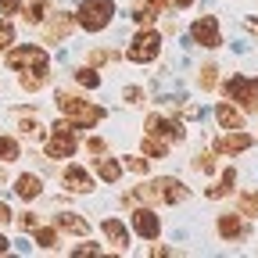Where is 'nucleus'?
<instances>
[{
  "label": "nucleus",
  "instance_id": "2",
  "mask_svg": "<svg viewBox=\"0 0 258 258\" xmlns=\"http://www.w3.org/2000/svg\"><path fill=\"white\" fill-rule=\"evenodd\" d=\"M57 111L69 118L76 129H90V125H97V122H104V108L101 104H93V101H83V97H76V93H57Z\"/></svg>",
  "mask_w": 258,
  "mask_h": 258
},
{
  "label": "nucleus",
  "instance_id": "16",
  "mask_svg": "<svg viewBox=\"0 0 258 258\" xmlns=\"http://www.w3.org/2000/svg\"><path fill=\"white\" fill-rule=\"evenodd\" d=\"M101 230H104V240L122 254V251H129V237H133V233H129V226L122 222V219H104L101 222Z\"/></svg>",
  "mask_w": 258,
  "mask_h": 258
},
{
  "label": "nucleus",
  "instance_id": "25",
  "mask_svg": "<svg viewBox=\"0 0 258 258\" xmlns=\"http://www.w3.org/2000/svg\"><path fill=\"white\" fill-rule=\"evenodd\" d=\"M198 86H201V93H212L219 86V64L215 61H205L198 69Z\"/></svg>",
  "mask_w": 258,
  "mask_h": 258
},
{
  "label": "nucleus",
  "instance_id": "21",
  "mask_svg": "<svg viewBox=\"0 0 258 258\" xmlns=\"http://www.w3.org/2000/svg\"><path fill=\"white\" fill-rule=\"evenodd\" d=\"M18 129H22V137H29V140H40L43 137V122H40V115L36 111H18Z\"/></svg>",
  "mask_w": 258,
  "mask_h": 258
},
{
  "label": "nucleus",
  "instance_id": "34",
  "mask_svg": "<svg viewBox=\"0 0 258 258\" xmlns=\"http://www.w3.org/2000/svg\"><path fill=\"white\" fill-rule=\"evenodd\" d=\"M219 186H222L226 194H233V190H237V169H233V165H226V169L219 172Z\"/></svg>",
  "mask_w": 258,
  "mask_h": 258
},
{
  "label": "nucleus",
  "instance_id": "41",
  "mask_svg": "<svg viewBox=\"0 0 258 258\" xmlns=\"http://www.w3.org/2000/svg\"><path fill=\"white\" fill-rule=\"evenodd\" d=\"M11 219H15V215H11V208H8V205H4V201H0V226H8V222H11Z\"/></svg>",
  "mask_w": 258,
  "mask_h": 258
},
{
  "label": "nucleus",
  "instance_id": "20",
  "mask_svg": "<svg viewBox=\"0 0 258 258\" xmlns=\"http://www.w3.org/2000/svg\"><path fill=\"white\" fill-rule=\"evenodd\" d=\"M169 147H172V144H165L161 137H151V133H144V140H140V154H144V158H151V161L169 158Z\"/></svg>",
  "mask_w": 258,
  "mask_h": 258
},
{
  "label": "nucleus",
  "instance_id": "36",
  "mask_svg": "<svg viewBox=\"0 0 258 258\" xmlns=\"http://www.w3.org/2000/svg\"><path fill=\"white\" fill-rule=\"evenodd\" d=\"M18 226H22L25 233L36 230V226H40V215H36V212H22V215H18Z\"/></svg>",
  "mask_w": 258,
  "mask_h": 258
},
{
  "label": "nucleus",
  "instance_id": "7",
  "mask_svg": "<svg viewBox=\"0 0 258 258\" xmlns=\"http://www.w3.org/2000/svg\"><path fill=\"white\" fill-rule=\"evenodd\" d=\"M111 22H115V0H83V4H79V15H76L79 29L104 32Z\"/></svg>",
  "mask_w": 258,
  "mask_h": 258
},
{
  "label": "nucleus",
  "instance_id": "39",
  "mask_svg": "<svg viewBox=\"0 0 258 258\" xmlns=\"http://www.w3.org/2000/svg\"><path fill=\"white\" fill-rule=\"evenodd\" d=\"M198 0H169V11H190Z\"/></svg>",
  "mask_w": 258,
  "mask_h": 258
},
{
  "label": "nucleus",
  "instance_id": "9",
  "mask_svg": "<svg viewBox=\"0 0 258 258\" xmlns=\"http://www.w3.org/2000/svg\"><path fill=\"white\" fill-rule=\"evenodd\" d=\"M186 36L198 43L201 50H219V47L226 43V40H222V22H219V15H201V18H194Z\"/></svg>",
  "mask_w": 258,
  "mask_h": 258
},
{
  "label": "nucleus",
  "instance_id": "43",
  "mask_svg": "<svg viewBox=\"0 0 258 258\" xmlns=\"http://www.w3.org/2000/svg\"><path fill=\"white\" fill-rule=\"evenodd\" d=\"M151 254L154 258H165V254H172V247H151Z\"/></svg>",
  "mask_w": 258,
  "mask_h": 258
},
{
  "label": "nucleus",
  "instance_id": "5",
  "mask_svg": "<svg viewBox=\"0 0 258 258\" xmlns=\"http://www.w3.org/2000/svg\"><path fill=\"white\" fill-rule=\"evenodd\" d=\"M47 158L50 161H64V158H72L79 151V129L69 122V118H61L50 125V133H47V144H43Z\"/></svg>",
  "mask_w": 258,
  "mask_h": 258
},
{
  "label": "nucleus",
  "instance_id": "4",
  "mask_svg": "<svg viewBox=\"0 0 258 258\" xmlns=\"http://www.w3.org/2000/svg\"><path fill=\"white\" fill-rule=\"evenodd\" d=\"M161 47L165 43H161V32L154 25H137L133 40H129V47H125V57L133 64H154L161 57Z\"/></svg>",
  "mask_w": 258,
  "mask_h": 258
},
{
  "label": "nucleus",
  "instance_id": "12",
  "mask_svg": "<svg viewBox=\"0 0 258 258\" xmlns=\"http://www.w3.org/2000/svg\"><path fill=\"white\" fill-rule=\"evenodd\" d=\"M144 133L161 137L165 144H183V140H186V125H183V118H169V115H147V122H144Z\"/></svg>",
  "mask_w": 258,
  "mask_h": 258
},
{
  "label": "nucleus",
  "instance_id": "18",
  "mask_svg": "<svg viewBox=\"0 0 258 258\" xmlns=\"http://www.w3.org/2000/svg\"><path fill=\"white\" fill-rule=\"evenodd\" d=\"M54 226L64 230V233H76V237H90V222L79 212H57L54 215Z\"/></svg>",
  "mask_w": 258,
  "mask_h": 258
},
{
  "label": "nucleus",
  "instance_id": "17",
  "mask_svg": "<svg viewBox=\"0 0 258 258\" xmlns=\"http://www.w3.org/2000/svg\"><path fill=\"white\" fill-rule=\"evenodd\" d=\"M15 194H18L22 201H36V198H43V179L36 172H22L15 179Z\"/></svg>",
  "mask_w": 258,
  "mask_h": 258
},
{
  "label": "nucleus",
  "instance_id": "45",
  "mask_svg": "<svg viewBox=\"0 0 258 258\" xmlns=\"http://www.w3.org/2000/svg\"><path fill=\"white\" fill-rule=\"evenodd\" d=\"M0 179H4V172H0Z\"/></svg>",
  "mask_w": 258,
  "mask_h": 258
},
{
  "label": "nucleus",
  "instance_id": "8",
  "mask_svg": "<svg viewBox=\"0 0 258 258\" xmlns=\"http://www.w3.org/2000/svg\"><path fill=\"white\" fill-rule=\"evenodd\" d=\"M215 233H219L222 244H244V240H251V219H244L237 208L219 212L215 215Z\"/></svg>",
  "mask_w": 258,
  "mask_h": 258
},
{
  "label": "nucleus",
  "instance_id": "6",
  "mask_svg": "<svg viewBox=\"0 0 258 258\" xmlns=\"http://www.w3.org/2000/svg\"><path fill=\"white\" fill-rule=\"evenodd\" d=\"M8 69L11 72H50V54L40 43L8 47Z\"/></svg>",
  "mask_w": 258,
  "mask_h": 258
},
{
  "label": "nucleus",
  "instance_id": "26",
  "mask_svg": "<svg viewBox=\"0 0 258 258\" xmlns=\"http://www.w3.org/2000/svg\"><path fill=\"white\" fill-rule=\"evenodd\" d=\"M57 226L50 222V226H36V230H32V240H36V247H43V251H54L57 247Z\"/></svg>",
  "mask_w": 258,
  "mask_h": 258
},
{
  "label": "nucleus",
  "instance_id": "22",
  "mask_svg": "<svg viewBox=\"0 0 258 258\" xmlns=\"http://www.w3.org/2000/svg\"><path fill=\"white\" fill-rule=\"evenodd\" d=\"M122 172H125V169H122V161H115V158H108V154L97 158V176H101L104 183H111V186H115V183L122 179Z\"/></svg>",
  "mask_w": 258,
  "mask_h": 258
},
{
  "label": "nucleus",
  "instance_id": "32",
  "mask_svg": "<svg viewBox=\"0 0 258 258\" xmlns=\"http://www.w3.org/2000/svg\"><path fill=\"white\" fill-rule=\"evenodd\" d=\"M147 165H151V158H144V154H129V158L122 161V169L137 172V176H144V172H147Z\"/></svg>",
  "mask_w": 258,
  "mask_h": 258
},
{
  "label": "nucleus",
  "instance_id": "37",
  "mask_svg": "<svg viewBox=\"0 0 258 258\" xmlns=\"http://www.w3.org/2000/svg\"><path fill=\"white\" fill-rule=\"evenodd\" d=\"M86 151H90V154H97V158H101V154H108V144H104L101 137H90V140H86Z\"/></svg>",
  "mask_w": 258,
  "mask_h": 258
},
{
  "label": "nucleus",
  "instance_id": "1",
  "mask_svg": "<svg viewBox=\"0 0 258 258\" xmlns=\"http://www.w3.org/2000/svg\"><path fill=\"white\" fill-rule=\"evenodd\" d=\"M133 194H137V201H144V205H183V201H190V186H186L179 176L147 179V183H140Z\"/></svg>",
  "mask_w": 258,
  "mask_h": 258
},
{
  "label": "nucleus",
  "instance_id": "23",
  "mask_svg": "<svg viewBox=\"0 0 258 258\" xmlns=\"http://www.w3.org/2000/svg\"><path fill=\"white\" fill-rule=\"evenodd\" d=\"M215 158H219L215 151H208V147H201L198 154H194V158H190V169H194V172H201V176H212V172L219 169V161H215Z\"/></svg>",
  "mask_w": 258,
  "mask_h": 258
},
{
  "label": "nucleus",
  "instance_id": "10",
  "mask_svg": "<svg viewBox=\"0 0 258 258\" xmlns=\"http://www.w3.org/2000/svg\"><path fill=\"white\" fill-rule=\"evenodd\" d=\"M251 147H258V140L247 133V129H222V133L212 140V151L219 158H237V154H247Z\"/></svg>",
  "mask_w": 258,
  "mask_h": 258
},
{
  "label": "nucleus",
  "instance_id": "29",
  "mask_svg": "<svg viewBox=\"0 0 258 258\" xmlns=\"http://www.w3.org/2000/svg\"><path fill=\"white\" fill-rule=\"evenodd\" d=\"M76 83H79L83 90H97V86H101V76H97L93 64H83V69L76 72Z\"/></svg>",
  "mask_w": 258,
  "mask_h": 258
},
{
  "label": "nucleus",
  "instance_id": "15",
  "mask_svg": "<svg viewBox=\"0 0 258 258\" xmlns=\"http://www.w3.org/2000/svg\"><path fill=\"white\" fill-rule=\"evenodd\" d=\"M72 29H76V18L61 11L50 22H43V36H47V43H64V40L72 36Z\"/></svg>",
  "mask_w": 258,
  "mask_h": 258
},
{
  "label": "nucleus",
  "instance_id": "19",
  "mask_svg": "<svg viewBox=\"0 0 258 258\" xmlns=\"http://www.w3.org/2000/svg\"><path fill=\"white\" fill-rule=\"evenodd\" d=\"M47 8H50V0H22V18L29 25H43L47 22Z\"/></svg>",
  "mask_w": 258,
  "mask_h": 258
},
{
  "label": "nucleus",
  "instance_id": "31",
  "mask_svg": "<svg viewBox=\"0 0 258 258\" xmlns=\"http://www.w3.org/2000/svg\"><path fill=\"white\" fill-rule=\"evenodd\" d=\"M122 101H125L129 108H140V104L147 101V90H144V86H125V90H122Z\"/></svg>",
  "mask_w": 258,
  "mask_h": 258
},
{
  "label": "nucleus",
  "instance_id": "3",
  "mask_svg": "<svg viewBox=\"0 0 258 258\" xmlns=\"http://www.w3.org/2000/svg\"><path fill=\"white\" fill-rule=\"evenodd\" d=\"M222 97L233 101L244 115H258V76L233 72L230 79H222Z\"/></svg>",
  "mask_w": 258,
  "mask_h": 258
},
{
  "label": "nucleus",
  "instance_id": "38",
  "mask_svg": "<svg viewBox=\"0 0 258 258\" xmlns=\"http://www.w3.org/2000/svg\"><path fill=\"white\" fill-rule=\"evenodd\" d=\"M22 0H0V15H18Z\"/></svg>",
  "mask_w": 258,
  "mask_h": 258
},
{
  "label": "nucleus",
  "instance_id": "30",
  "mask_svg": "<svg viewBox=\"0 0 258 258\" xmlns=\"http://www.w3.org/2000/svg\"><path fill=\"white\" fill-rule=\"evenodd\" d=\"M154 18H158V11L147 4V0H144V4H133V22L137 25H154Z\"/></svg>",
  "mask_w": 258,
  "mask_h": 258
},
{
  "label": "nucleus",
  "instance_id": "14",
  "mask_svg": "<svg viewBox=\"0 0 258 258\" xmlns=\"http://www.w3.org/2000/svg\"><path fill=\"white\" fill-rule=\"evenodd\" d=\"M212 115H215L219 129H247V118H244V111H240L233 101H219V104L212 108Z\"/></svg>",
  "mask_w": 258,
  "mask_h": 258
},
{
  "label": "nucleus",
  "instance_id": "33",
  "mask_svg": "<svg viewBox=\"0 0 258 258\" xmlns=\"http://www.w3.org/2000/svg\"><path fill=\"white\" fill-rule=\"evenodd\" d=\"M93 69L97 64H108V61H118V50H108V47H101V50H90V57H86Z\"/></svg>",
  "mask_w": 258,
  "mask_h": 258
},
{
  "label": "nucleus",
  "instance_id": "42",
  "mask_svg": "<svg viewBox=\"0 0 258 258\" xmlns=\"http://www.w3.org/2000/svg\"><path fill=\"white\" fill-rule=\"evenodd\" d=\"M244 29L251 32V36H254V40H258V18H244Z\"/></svg>",
  "mask_w": 258,
  "mask_h": 258
},
{
  "label": "nucleus",
  "instance_id": "35",
  "mask_svg": "<svg viewBox=\"0 0 258 258\" xmlns=\"http://www.w3.org/2000/svg\"><path fill=\"white\" fill-rule=\"evenodd\" d=\"M11 43H15V25L8 18H0V50H8Z\"/></svg>",
  "mask_w": 258,
  "mask_h": 258
},
{
  "label": "nucleus",
  "instance_id": "13",
  "mask_svg": "<svg viewBox=\"0 0 258 258\" xmlns=\"http://www.w3.org/2000/svg\"><path fill=\"white\" fill-rule=\"evenodd\" d=\"M61 186L69 190V194H90L93 190V176H90L86 165L72 161V165H64V172H61Z\"/></svg>",
  "mask_w": 258,
  "mask_h": 258
},
{
  "label": "nucleus",
  "instance_id": "24",
  "mask_svg": "<svg viewBox=\"0 0 258 258\" xmlns=\"http://www.w3.org/2000/svg\"><path fill=\"white\" fill-rule=\"evenodd\" d=\"M237 212L244 215V219H258V190H240L237 194Z\"/></svg>",
  "mask_w": 258,
  "mask_h": 258
},
{
  "label": "nucleus",
  "instance_id": "44",
  "mask_svg": "<svg viewBox=\"0 0 258 258\" xmlns=\"http://www.w3.org/2000/svg\"><path fill=\"white\" fill-rule=\"evenodd\" d=\"M8 251H11V240H8L4 233H0V254H8Z\"/></svg>",
  "mask_w": 258,
  "mask_h": 258
},
{
  "label": "nucleus",
  "instance_id": "27",
  "mask_svg": "<svg viewBox=\"0 0 258 258\" xmlns=\"http://www.w3.org/2000/svg\"><path fill=\"white\" fill-rule=\"evenodd\" d=\"M50 83V72H22L18 76V86L25 90V93H36V90H43Z\"/></svg>",
  "mask_w": 258,
  "mask_h": 258
},
{
  "label": "nucleus",
  "instance_id": "28",
  "mask_svg": "<svg viewBox=\"0 0 258 258\" xmlns=\"http://www.w3.org/2000/svg\"><path fill=\"white\" fill-rule=\"evenodd\" d=\"M22 158V144L15 137H0V165H11Z\"/></svg>",
  "mask_w": 258,
  "mask_h": 258
},
{
  "label": "nucleus",
  "instance_id": "40",
  "mask_svg": "<svg viewBox=\"0 0 258 258\" xmlns=\"http://www.w3.org/2000/svg\"><path fill=\"white\" fill-rule=\"evenodd\" d=\"M72 254H101V247H97V244H90V240H86V244H83V247H76Z\"/></svg>",
  "mask_w": 258,
  "mask_h": 258
},
{
  "label": "nucleus",
  "instance_id": "11",
  "mask_svg": "<svg viewBox=\"0 0 258 258\" xmlns=\"http://www.w3.org/2000/svg\"><path fill=\"white\" fill-rule=\"evenodd\" d=\"M129 230L137 237H144V240H158L161 237V219H158L154 205H133V212H129Z\"/></svg>",
  "mask_w": 258,
  "mask_h": 258
}]
</instances>
